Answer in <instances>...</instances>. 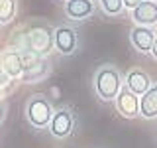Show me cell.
Masks as SVG:
<instances>
[{
	"instance_id": "obj_1",
	"label": "cell",
	"mask_w": 157,
	"mask_h": 148,
	"mask_svg": "<svg viewBox=\"0 0 157 148\" xmlns=\"http://www.w3.org/2000/svg\"><path fill=\"white\" fill-rule=\"evenodd\" d=\"M94 87H96V93L100 99L104 101H112V99L118 97L122 89V77H120V71L112 65H104L98 69L96 77H94Z\"/></svg>"
},
{
	"instance_id": "obj_2",
	"label": "cell",
	"mask_w": 157,
	"mask_h": 148,
	"mask_svg": "<svg viewBox=\"0 0 157 148\" xmlns=\"http://www.w3.org/2000/svg\"><path fill=\"white\" fill-rule=\"evenodd\" d=\"M26 46L28 51L36 53V56H45V53L51 51V47L55 46L53 43V32L47 24H32L29 30L26 32Z\"/></svg>"
},
{
	"instance_id": "obj_3",
	"label": "cell",
	"mask_w": 157,
	"mask_h": 148,
	"mask_svg": "<svg viewBox=\"0 0 157 148\" xmlns=\"http://www.w3.org/2000/svg\"><path fill=\"white\" fill-rule=\"evenodd\" d=\"M26 117H28V121L32 122L36 128H45L49 122H51L53 109H51L49 101H47L43 95H33V97L28 101Z\"/></svg>"
},
{
	"instance_id": "obj_4",
	"label": "cell",
	"mask_w": 157,
	"mask_h": 148,
	"mask_svg": "<svg viewBox=\"0 0 157 148\" xmlns=\"http://www.w3.org/2000/svg\"><path fill=\"white\" fill-rule=\"evenodd\" d=\"M73 125H75V118H73V113L69 109H61V111L53 113L51 122H49V128H51V134L57 138H65L71 134Z\"/></svg>"
},
{
	"instance_id": "obj_5",
	"label": "cell",
	"mask_w": 157,
	"mask_h": 148,
	"mask_svg": "<svg viewBox=\"0 0 157 148\" xmlns=\"http://www.w3.org/2000/svg\"><path fill=\"white\" fill-rule=\"evenodd\" d=\"M22 61H24V77L29 83L36 81V79H41L47 73V61L41 59V56H36V53L28 51L22 57Z\"/></svg>"
},
{
	"instance_id": "obj_6",
	"label": "cell",
	"mask_w": 157,
	"mask_h": 148,
	"mask_svg": "<svg viewBox=\"0 0 157 148\" xmlns=\"http://www.w3.org/2000/svg\"><path fill=\"white\" fill-rule=\"evenodd\" d=\"M53 43H55V47L59 49V53L71 56L77 49V32L73 28H67V26L57 28L55 32H53Z\"/></svg>"
},
{
	"instance_id": "obj_7",
	"label": "cell",
	"mask_w": 157,
	"mask_h": 148,
	"mask_svg": "<svg viewBox=\"0 0 157 148\" xmlns=\"http://www.w3.org/2000/svg\"><path fill=\"white\" fill-rule=\"evenodd\" d=\"M116 107H118V111L128 118L140 115V99L132 91H128V89H120V93H118V97H116Z\"/></svg>"
},
{
	"instance_id": "obj_8",
	"label": "cell",
	"mask_w": 157,
	"mask_h": 148,
	"mask_svg": "<svg viewBox=\"0 0 157 148\" xmlns=\"http://www.w3.org/2000/svg\"><path fill=\"white\" fill-rule=\"evenodd\" d=\"M132 18H134V22H137L140 26H153L157 22V4L151 2V0H145V2H141L137 8L132 10Z\"/></svg>"
},
{
	"instance_id": "obj_9",
	"label": "cell",
	"mask_w": 157,
	"mask_h": 148,
	"mask_svg": "<svg viewBox=\"0 0 157 148\" xmlns=\"http://www.w3.org/2000/svg\"><path fill=\"white\" fill-rule=\"evenodd\" d=\"M130 39L132 43L136 46V49H140V51H151V47H153L155 43V34L151 28H145V26H136L134 30L130 32Z\"/></svg>"
},
{
	"instance_id": "obj_10",
	"label": "cell",
	"mask_w": 157,
	"mask_h": 148,
	"mask_svg": "<svg viewBox=\"0 0 157 148\" xmlns=\"http://www.w3.org/2000/svg\"><path fill=\"white\" fill-rule=\"evenodd\" d=\"M126 85H128L126 87L128 91H132L134 95L140 97L151 87V79H149V75H147L145 71H141V69H132V71L128 73V77H126Z\"/></svg>"
},
{
	"instance_id": "obj_11",
	"label": "cell",
	"mask_w": 157,
	"mask_h": 148,
	"mask_svg": "<svg viewBox=\"0 0 157 148\" xmlns=\"http://www.w3.org/2000/svg\"><path fill=\"white\" fill-rule=\"evenodd\" d=\"M140 115L145 118H157V85H151L140 99Z\"/></svg>"
},
{
	"instance_id": "obj_12",
	"label": "cell",
	"mask_w": 157,
	"mask_h": 148,
	"mask_svg": "<svg viewBox=\"0 0 157 148\" xmlns=\"http://www.w3.org/2000/svg\"><path fill=\"white\" fill-rule=\"evenodd\" d=\"M65 12L73 20H82L92 14V0H67Z\"/></svg>"
},
{
	"instance_id": "obj_13",
	"label": "cell",
	"mask_w": 157,
	"mask_h": 148,
	"mask_svg": "<svg viewBox=\"0 0 157 148\" xmlns=\"http://www.w3.org/2000/svg\"><path fill=\"white\" fill-rule=\"evenodd\" d=\"M2 69L10 77H20L24 75V61L18 51H6L2 56Z\"/></svg>"
},
{
	"instance_id": "obj_14",
	"label": "cell",
	"mask_w": 157,
	"mask_h": 148,
	"mask_svg": "<svg viewBox=\"0 0 157 148\" xmlns=\"http://www.w3.org/2000/svg\"><path fill=\"white\" fill-rule=\"evenodd\" d=\"M16 14V0H0V22L8 24Z\"/></svg>"
},
{
	"instance_id": "obj_15",
	"label": "cell",
	"mask_w": 157,
	"mask_h": 148,
	"mask_svg": "<svg viewBox=\"0 0 157 148\" xmlns=\"http://www.w3.org/2000/svg\"><path fill=\"white\" fill-rule=\"evenodd\" d=\"M100 4H102V10H104L106 14H110V16L120 14L122 8H124V2H122V0H100Z\"/></svg>"
},
{
	"instance_id": "obj_16",
	"label": "cell",
	"mask_w": 157,
	"mask_h": 148,
	"mask_svg": "<svg viewBox=\"0 0 157 148\" xmlns=\"http://www.w3.org/2000/svg\"><path fill=\"white\" fill-rule=\"evenodd\" d=\"M122 2H124V6H126V8H132V10H134V8L140 6L141 2H145V0H122Z\"/></svg>"
},
{
	"instance_id": "obj_17",
	"label": "cell",
	"mask_w": 157,
	"mask_h": 148,
	"mask_svg": "<svg viewBox=\"0 0 157 148\" xmlns=\"http://www.w3.org/2000/svg\"><path fill=\"white\" fill-rule=\"evenodd\" d=\"M151 53H153V57L157 59V38H155V43H153V47H151Z\"/></svg>"
},
{
	"instance_id": "obj_18",
	"label": "cell",
	"mask_w": 157,
	"mask_h": 148,
	"mask_svg": "<svg viewBox=\"0 0 157 148\" xmlns=\"http://www.w3.org/2000/svg\"><path fill=\"white\" fill-rule=\"evenodd\" d=\"M2 117H4V107L0 105V121H2Z\"/></svg>"
}]
</instances>
